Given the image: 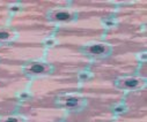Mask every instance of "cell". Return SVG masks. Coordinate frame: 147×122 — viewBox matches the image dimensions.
<instances>
[{
  "label": "cell",
  "mask_w": 147,
  "mask_h": 122,
  "mask_svg": "<svg viewBox=\"0 0 147 122\" xmlns=\"http://www.w3.org/2000/svg\"><path fill=\"white\" fill-rule=\"evenodd\" d=\"M125 86L135 88V86H138V81L137 80H127V81H125Z\"/></svg>",
  "instance_id": "3957f363"
},
{
  "label": "cell",
  "mask_w": 147,
  "mask_h": 122,
  "mask_svg": "<svg viewBox=\"0 0 147 122\" xmlns=\"http://www.w3.org/2000/svg\"><path fill=\"white\" fill-rule=\"evenodd\" d=\"M9 37V35L7 32H0V39H7Z\"/></svg>",
  "instance_id": "8992f818"
},
{
  "label": "cell",
  "mask_w": 147,
  "mask_h": 122,
  "mask_svg": "<svg viewBox=\"0 0 147 122\" xmlns=\"http://www.w3.org/2000/svg\"><path fill=\"white\" fill-rule=\"evenodd\" d=\"M6 122H18V120H16V119H14V117H12V119H8Z\"/></svg>",
  "instance_id": "52a82bcc"
},
{
  "label": "cell",
  "mask_w": 147,
  "mask_h": 122,
  "mask_svg": "<svg viewBox=\"0 0 147 122\" xmlns=\"http://www.w3.org/2000/svg\"><path fill=\"white\" fill-rule=\"evenodd\" d=\"M44 66H42V64H34L33 67L30 68V70L33 71V73H42V71H44Z\"/></svg>",
  "instance_id": "7a4b0ae2"
},
{
  "label": "cell",
  "mask_w": 147,
  "mask_h": 122,
  "mask_svg": "<svg viewBox=\"0 0 147 122\" xmlns=\"http://www.w3.org/2000/svg\"><path fill=\"white\" fill-rule=\"evenodd\" d=\"M88 75H87V74H81V75H80V77H81V78H88Z\"/></svg>",
  "instance_id": "ba28073f"
},
{
  "label": "cell",
  "mask_w": 147,
  "mask_h": 122,
  "mask_svg": "<svg viewBox=\"0 0 147 122\" xmlns=\"http://www.w3.org/2000/svg\"><path fill=\"white\" fill-rule=\"evenodd\" d=\"M89 52L90 53H94V54H100V53H103L104 52V47L101 45H95L89 47Z\"/></svg>",
  "instance_id": "6da1fadb"
},
{
  "label": "cell",
  "mask_w": 147,
  "mask_h": 122,
  "mask_svg": "<svg viewBox=\"0 0 147 122\" xmlns=\"http://www.w3.org/2000/svg\"><path fill=\"white\" fill-rule=\"evenodd\" d=\"M27 97H28V95H26V93H23V95L21 96V98H27Z\"/></svg>",
  "instance_id": "30bf717a"
},
{
  "label": "cell",
  "mask_w": 147,
  "mask_h": 122,
  "mask_svg": "<svg viewBox=\"0 0 147 122\" xmlns=\"http://www.w3.org/2000/svg\"><path fill=\"white\" fill-rule=\"evenodd\" d=\"M78 104V100L75 99V98H71V99H68L66 101V106H70V107H73Z\"/></svg>",
  "instance_id": "5b68a950"
},
{
  "label": "cell",
  "mask_w": 147,
  "mask_h": 122,
  "mask_svg": "<svg viewBox=\"0 0 147 122\" xmlns=\"http://www.w3.org/2000/svg\"><path fill=\"white\" fill-rule=\"evenodd\" d=\"M56 17H57L58 20H60V21H63V20L68 19V17H70V14L68 13H57Z\"/></svg>",
  "instance_id": "277c9868"
},
{
  "label": "cell",
  "mask_w": 147,
  "mask_h": 122,
  "mask_svg": "<svg viewBox=\"0 0 147 122\" xmlns=\"http://www.w3.org/2000/svg\"><path fill=\"white\" fill-rule=\"evenodd\" d=\"M123 111H124L123 107H118V108H116V112H123Z\"/></svg>",
  "instance_id": "9c48e42d"
}]
</instances>
